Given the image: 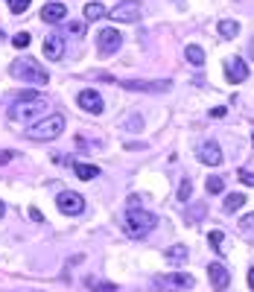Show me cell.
Here are the masks:
<instances>
[{"mask_svg":"<svg viewBox=\"0 0 254 292\" xmlns=\"http://www.w3.org/2000/svg\"><path fill=\"white\" fill-rule=\"evenodd\" d=\"M44 108H47V100L41 97V94H21V100H18L12 108H9V123H30L35 117H41L44 114ZM47 117V114H44Z\"/></svg>","mask_w":254,"mask_h":292,"instance_id":"obj_1","label":"cell"},{"mask_svg":"<svg viewBox=\"0 0 254 292\" xmlns=\"http://www.w3.org/2000/svg\"><path fill=\"white\" fill-rule=\"evenodd\" d=\"M123 228H126V234L129 237H135V240H140V237H146V234H152L155 225H158V216L155 213H149V210H143V207H129L126 210V216H123Z\"/></svg>","mask_w":254,"mask_h":292,"instance_id":"obj_2","label":"cell"},{"mask_svg":"<svg viewBox=\"0 0 254 292\" xmlns=\"http://www.w3.org/2000/svg\"><path fill=\"white\" fill-rule=\"evenodd\" d=\"M9 73L15 79H21V82H30V85H47L50 82V73L41 68L35 59H18V62H12Z\"/></svg>","mask_w":254,"mask_h":292,"instance_id":"obj_3","label":"cell"},{"mask_svg":"<svg viewBox=\"0 0 254 292\" xmlns=\"http://www.w3.org/2000/svg\"><path fill=\"white\" fill-rule=\"evenodd\" d=\"M62 132H65V117L62 114H47V117L35 120L27 129V138L30 140H56Z\"/></svg>","mask_w":254,"mask_h":292,"instance_id":"obj_4","label":"cell"},{"mask_svg":"<svg viewBox=\"0 0 254 292\" xmlns=\"http://www.w3.org/2000/svg\"><path fill=\"white\" fill-rule=\"evenodd\" d=\"M155 292H181L193 286V277L187 272H169V275H155L149 283Z\"/></svg>","mask_w":254,"mask_h":292,"instance_id":"obj_5","label":"cell"},{"mask_svg":"<svg viewBox=\"0 0 254 292\" xmlns=\"http://www.w3.org/2000/svg\"><path fill=\"white\" fill-rule=\"evenodd\" d=\"M120 44H123V35L114 27H105V30L97 33V50H100V56H114L120 50Z\"/></svg>","mask_w":254,"mask_h":292,"instance_id":"obj_6","label":"cell"},{"mask_svg":"<svg viewBox=\"0 0 254 292\" xmlns=\"http://www.w3.org/2000/svg\"><path fill=\"white\" fill-rule=\"evenodd\" d=\"M120 85L126 88V91H140V94H164L172 88L169 79H155V82H146V79H126V82H120Z\"/></svg>","mask_w":254,"mask_h":292,"instance_id":"obj_7","label":"cell"},{"mask_svg":"<svg viewBox=\"0 0 254 292\" xmlns=\"http://www.w3.org/2000/svg\"><path fill=\"white\" fill-rule=\"evenodd\" d=\"M108 18H111V21H120V24H132V21L140 18V3H137V0H123V3H117V6L108 12Z\"/></svg>","mask_w":254,"mask_h":292,"instance_id":"obj_8","label":"cell"},{"mask_svg":"<svg viewBox=\"0 0 254 292\" xmlns=\"http://www.w3.org/2000/svg\"><path fill=\"white\" fill-rule=\"evenodd\" d=\"M76 103H79V108H82V111H88V114H102V111H105V103H102L100 91H94V88H85V91H79Z\"/></svg>","mask_w":254,"mask_h":292,"instance_id":"obj_9","label":"cell"},{"mask_svg":"<svg viewBox=\"0 0 254 292\" xmlns=\"http://www.w3.org/2000/svg\"><path fill=\"white\" fill-rule=\"evenodd\" d=\"M56 205H59V210H62V213L76 216V213H82V210H85V199L79 196V193H73V190H65V193H59Z\"/></svg>","mask_w":254,"mask_h":292,"instance_id":"obj_10","label":"cell"},{"mask_svg":"<svg viewBox=\"0 0 254 292\" xmlns=\"http://www.w3.org/2000/svg\"><path fill=\"white\" fill-rule=\"evenodd\" d=\"M196 155H199V161L207 164V167H219L222 164V149L216 146V140H202Z\"/></svg>","mask_w":254,"mask_h":292,"instance_id":"obj_11","label":"cell"},{"mask_svg":"<svg viewBox=\"0 0 254 292\" xmlns=\"http://www.w3.org/2000/svg\"><path fill=\"white\" fill-rule=\"evenodd\" d=\"M225 76H228L231 85H239V82L248 79V65H245L242 59H231V62L225 65Z\"/></svg>","mask_w":254,"mask_h":292,"instance_id":"obj_12","label":"cell"},{"mask_svg":"<svg viewBox=\"0 0 254 292\" xmlns=\"http://www.w3.org/2000/svg\"><path fill=\"white\" fill-rule=\"evenodd\" d=\"M207 277H210V283H213V289H228V283H231V272L222 266V263H210L207 266Z\"/></svg>","mask_w":254,"mask_h":292,"instance_id":"obj_13","label":"cell"},{"mask_svg":"<svg viewBox=\"0 0 254 292\" xmlns=\"http://www.w3.org/2000/svg\"><path fill=\"white\" fill-rule=\"evenodd\" d=\"M44 56L50 59V62H62V56H65V38L62 35H47L44 38Z\"/></svg>","mask_w":254,"mask_h":292,"instance_id":"obj_14","label":"cell"},{"mask_svg":"<svg viewBox=\"0 0 254 292\" xmlns=\"http://www.w3.org/2000/svg\"><path fill=\"white\" fill-rule=\"evenodd\" d=\"M65 15H68V6H65V3H56V0L41 9V21H44V24H62Z\"/></svg>","mask_w":254,"mask_h":292,"instance_id":"obj_15","label":"cell"},{"mask_svg":"<svg viewBox=\"0 0 254 292\" xmlns=\"http://www.w3.org/2000/svg\"><path fill=\"white\" fill-rule=\"evenodd\" d=\"M204 216H207V205H204V202H193L190 207H184V219L190 225H199Z\"/></svg>","mask_w":254,"mask_h":292,"instance_id":"obj_16","label":"cell"},{"mask_svg":"<svg viewBox=\"0 0 254 292\" xmlns=\"http://www.w3.org/2000/svg\"><path fill=\"white\" fill-rule=\"evenodd\" d=\"M184 59L193 65V68H202L204 65V50L199 47V44H187L184 47Z\"/></svg>","mask_w":254,"mask_h":292,"instance_id":"obj_17","label":"cell"},{"mask_svg":"<svg viewBox=\"0 0 254 292\" xmlns=\"http://www.w3.org/2000/svg\"><path fill=\"white\" fill-rule=\"evenodd\" d=\"M73 172L82 178V181H91V178H100V167H94V164H73Z\"/></svg>","mask_w":254,"mask_h":292,"instance_id":"obj_18","label":"cell"},{"mask_svg":"<svg viewBox=\"0 0 254 292\" xmlns=\"http://www.w3.org/2000/svg\"><path fill=\"white\" fill-rule=\"evenodd\" d=\"M105 15H108V12H105V6L97 3V0L85 6V21H88V24H91V21H100V18H105Z\"/></svg>","mask_w":254,"mask_h":292,"instance_id":"obj_19","label":"cell"},{"mask_svg":"<svg viewBox=\"0 0 254 292\" xmlns=\"http://www.w3.org/2000/svg\"><path fill=\"white\" fill-rule=\"evenodd\" d=\"M85 283H88L94 292H114L117 289V283H111V280H100V277H85Z\"/></svg>","mask_w":254,"mask_h":292,"instance_id":"obj_20","label":"cell"},{"mask_svg":"<svg viewBox=\"0 0 254 292\" xmlns=\"http://www.w3.org/2000/svg\"><path fill=\"white\" fill-rule=\"evenodd\" d=\"M242 205H245V196H242V193H231V196H225V213H237Z\"/></svg>","mask_w":254,"mask_h":292,"instance_id":"obj_21","label":"cell"},{"mask_svg":"<svg viewBox=\"0 0 254 292\" xmlns=\"http://www.w3.org/2000/svg\"><path fill=\"white\" fill-rule=\"evenodd\" d=\"M237 33H239V24H237V21H228V18H225V21H219V35H222V38H234Z\"/></svg>","mask_w":254,"mask_h":292,"instance_id":"obj_22","label":"cell"},{"mask_svg":"<svg viewBox=\"0 0 254 292\" xmlns=\"http://www.w3.org/2000/svg\"><path fill=\"white\" fill-rule=\"evenodd\" d=\"M164 254H167L169 263H184V260H187V248H184V245H172V248H167Z\"/></svg>","mask_w":254,"mask_h":292,"instance_id":"obj_23","label":"cell"},{"mask_svg":"<svg viewBox=\"0 0 254 292\" xmlns=\"http://www.w3.org/2000/svg\"><path fill=\"white\" fill-rule=\"evenodd\" d=\"M207 240H210V245H213L216 254H228V248H222V231H210Z\"/></svg>","mask_w":254,"mask_h":292,"instance_id":"obj_24","label":"cell"},{"mask_svg":"<svg viewBox=\"0 0 254 292\" xmlns=\"http://www.w3.org/2000/svg\"><path fill=\"white\" fill-rule=\"evenodd\" d=\"M6 3H9L12 15H24V12L30 9V3H33V0H6Z\"/></svg>","mask_w":254,"mask_h":292,"instance_id":"obj_25","label":"cell"},{"mask_svg":"<svg viewBox=\"0 0 254 292\" xmlns=\"http://www.w3.org/2000/svg\"><path fill=\"white\" fill-rule=\"evenodd\" d=\"M222 190H225V181H222L219 175H210V178H207V193L216 196V193H222Z\"/></svg>","mask_w":254,"mask_h":292,"instance_id":"obj_26","label":"cell"},{"mask_svg":"<svg viewBox=\"0 0 254 292\" xmlns=\"http://www.w3.org/2000/svg\"><path fill=\"white\" fill-rule=\"evenodd\" d=\"M190 193H193V184H190V178H184V181L178 184V199H181V202H190Z\"/></svg>","mask_w":254,"mask_h":292,"instance_id":"obj_27","label":"cell"},{"mask_svg":"<svg viewBox=\"0 0 254 292\" xmlns=\"http://www.w3.org/2000/svg\"><path fill=\"white\" fill-rule=\"evenodd\" d=\"M12 44H15L18 50H24V47H30V33H18L12 38Z\"/></svg>","mask_w":254,"mask_h":292,"instance_id":"obj_28","label":"cell"},{"mask_svg":"<svg viewBox=\"0 0 254 292\" xmlns=\"http://www.w3.org/2000/svg\"><path fill=\"white\" fill-rule=\"evenodd\" d=\"M239 181H242V184H248V187H254V172L239 170Z\"/></svg>","mask_w":254,"mask_h":292,"instance_id":"obj_29","label":"cell"},{"mask_svg":"<svg viewBox=\"0 0 254 292\" xmlns=\"http://www.w3.org/2000/svg\"><path fill=\"white\" fill-rule=\"evenodd\" d=\"M126 126H129V129H140V126H143V120H140L137 114H129V117H126Z\"/></svg>","mask_w":254,"mask_h":292,"instance_id":"obj_30","label":"cell"},{"mask_svg":"<svg viewBox=\"0 0 254 292\" xmlns=\"http://www.w3.org/2000/svg\"><path fill=\"white\" fill-rule=\"evenodd\" d=\"M242 228H245V231H254V213H248V216H242Z\"/></svg>","mask_w":254,"mask_h":292,"instance_id":"obj_31","label":"cell"},{"mask_svg":"<svg viewBox=\"0 0 254 292\" xmlns=\"http://www.w3.org/2000/svg\"><path fill=\"white\" fill-rule=\"evenodd\" d=\"M12 158H15V152H9V149H0V167H3V164H9Z\"/></svg>","mask_w":254,"mask_h":292,"instance_id":"obj_32","label":"cell"},{"mask_svg":"<svg viewBox=\"0 0 254 292\" xmlns=\"http://www.w3.org/2000/svg\"><path fill=\"white\" fill-rule=\"evenodd\" d=\"M68 30H70L73 35H82V33H85V24H79V21H76V24H70Z\"/></svg>","mask_w":254,"mask_h":292,"instance_id":"obj_33","label":"cell"},{"mask_svg":"<svg viewBox=\"0 0 254 292\" xmlns=\"http://www.w3.org/2000/svg\"><path fill=\"white\" fill-rule=\"evenodd\" d=\"M30 216H33L35 222H44V213H41L38 207H30Z\"/></svg>","mask_w":254,"mask_h":292,"instance_id":"obj_34","label":"cell"},{"mask_svg":"<svg viewBox=\"0 0 254 292\" xmlns=\"http://www.w3.org/2000/svg\"><path fill=\"white\" fill-rule=\"evenodd\" d=\"M210 117H225V108H210Z\"/></svg>","mask_w":254,"mask_h":292,"instance_id":"obj_35","label":"cell"},{"mask_svg":"<svg viewBox=\"0 0 254 292\" xmlns=\"http://www.w3.org/2000/svg\"><path fill=\"white\" fill-rule=\"evenodd\" d=\"M248 286H251V289H254V269H251V272H248Z\"/></svg>","mask_w":254,"mask_h":292,"instance_id":"obj_36","label":"cell"},{"mask_svg":"<svg viewBox=\"0 0 254 292\" xmlns=\"http://www.w3.org/2000/svg\"><path fill=\"white\" fill-rule=\"evenodd\" d=\"M3 213H6V205H3V202H0V216H3Z\"/></svg>","mask_w":254,"mask_h":292,"instance_id":"obj_37","label":"cell"},{"mask_svg":"<svg viewBox=\"0 0 254 292\" xmlns=\"http://www.w3.org/2000/svg\"><path fill=\"white\" fill-rule=\"evenodd\" d=\"M248 53H251V56H254V41H251V44H248Z\"/></svg>","mask_w":254,"mask_h":292,"instance_id":"obj_38","label":"cell"},{"mask_svg":"<svg viewBox=\"0 0 254 292\" xmlns=\"http://www.w3.org/2000/svg\"><path fill=\"white\" fill-rule=\"evenodd\" d=\"M0 38H3V33H0Z\"/></svg>","mask_w":254,"mask_h":292,"instance_id":"obj_39","label":"cell"}]
</instances>
